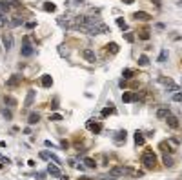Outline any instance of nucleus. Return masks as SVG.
I'll list each match as a JSON object with an SVG mask.
<instances>
[{
	"mask_svg": "<svg viewBox=\"0 0 182 180\" xmlns=\"http://www.w3.org/2000/svg\"><path fill=\"white\" fill-rule=\"evenodd\" d=\"M126 131H118L117 133V136H115V142H122V140H126Z\"/></svg>",
	"mask_w": 182,
	"mask_h": 180,
	"instance_id": "obj_23",
	"label": "nucleus"
},
{
	"mask_svg": "<svg viewBox=\"0 0 182 180\" xmlns=\"http://www.w3.org/2000/svg\"><path fill=\"white\" fill-rule=\"evenodd\" d=\"M166 58H167V51H166V49H164V51H162V53H160V57H158V62H160V64H162V62H164V60H166Z\"/></svg>",
	"mask_w": 182,
	"mask_h": 180,
	"instance_id": "obj_36",
	"label": "nucleus"
},
{
	"mask_svg": "<svg viewBox=\"0 0 182 180\" xmlns=\"http://www.w3.org/2000/svg\"><path fill=\"white\" fill-rule=\"evenodd\" d=\"M179 6H180V8H182V0H180V2H179Z\"/></svg>",
	"mask_w": 182,
	"mask_h": 180,
	"instance_id": "obj_48",
	"label": "nucleus"
},
{
	"mask_svg": "<svg viewBox=\"0 0 182 180\" xmlns=\"http://www.w3.org/2000/svg\"><path fill=\"white\" fill-rule=\"evenodd\" d=\"M37 24L35 22H28V24H26V27H28V29H33V27H35Z\"/></svg>",
	"mask_w": 182,
	"mask_h": 180,
	"instance_id": "obj_42",
	"label": "nucleus"
},
{
	"mask_svg": "<svg viewBox=\"0 0 182 180\" xmlns=\"http://www.w3.org/2000/svg\"><path fill=\"white\" fill-rule=\"evenodd\" d=\"M166 122H167V126H170L171 129H177V127H179V118H177V116H173V115L167 116Z\"/></svg>",
	"mask_w": 182,
	"mask_h": 180,
	"instance_id": "obj_13",
	"label": "nucleus"
},
{
	"mask_svg": "<svg viewBox=\"0 0 182 180\" xmlns=\"http://www.w3.org/2000/svg\"><path fill=\"white\" fill-rule=\"evenodd\" d=\"M142 40H149V31H140V35H138Z\"/></svg>",
	"mask_w": 182,
	"mask_h": 180,
	"instance_id": "obj_34",
	"label": "nucleus"
},
{
	"mask_svg": "<svg viewBox=\"0 0 182 180\" xmlns=\"http://www.w3.org/2000/svg\"><path fill=\"white\" fill-rule=\"evenodd\" d=\"M84 164H86V168H89V169H95L97 168V162L93 160V158H84Z\"/></svg>",
	"mask_w": 182,
	"mask_h": 180,
	"instance_id": "obj_19",
	"label": "nucleus"
},
{
	"mask_svg": "<svg viewBox=\"0 0 182 180\" xmlns=\"http://www.w3.org/2000/svg\"><path fill=\"white\" fill-rule=\"evenodd\" d=\"M13 8V4L9 2V0H0V9L2 11H9Z\"/></svg>",
	"mask_w": 182,
	"mask_h": 180,
	"instance_id": "obj_18",
	"label": "nucleus"
},
{
	"mask_svg": "<svg viewBox=\"0 0 182 180\" xmlns=\"http://www.w3.org/2000/svg\"><path fill=\"white\" fill-rule=\"evenodd\" d=\"M162 160H164V165H166V168H173V158H171V156L164 155V156H162Z\"/></svg>",
	"mask_w": 182,
	"mask_h": 180,
	"instance_id": "obj_22",
	"label": "nucleus"
},
{
	"mask_svg": "<svg viewBox=\"0 0 182 180\" xmlns=\"http://www.w3.org/2000/svg\"><path fill=\"white\" fill-rule=\"evenodd\" d=\"M35 95H37V91H33V89H29V91H28V95H26V100H24V106H26V107L33 106V102H35Z\"/></svg>",
	"mask_w": 182,
	"mask_h": 180,
	"instance_id": "obj_9",
	"label": "nucleus"
},
{
	"mask_svg": "<svg viewBox=\"0 0 182 180\" xmlns=\"http://www.w3.org/2000/svg\"><path fill=\"white\" fill-rule=\"evenodd\" d=\"M22 57H31L33 55V47L29 46V37H24V46H22Z\"/></svg>",
	"mask_w": 182,
	"mask_h": 180,
	"instance_id": "obj_5",
	"label": "nucleus"
},
{
	"mask_svg": "<svg viewBox=\"0 0 182 180\" xmlns=\"http://www.w3.org/2000/svg\"><path fill=\"white\" fill-rule=\"evenodd\" d=\"M173 100L175 102H182V93H175L173 95Z\"/></svg>",
	"mask_w": 182,
	"mask_h": 180,
	"instance_id": "obj_37",
	"label": "nucleus"
},
{
	"mask_svg": "<svg viewBox=\"0 0 182 180\" xmlns=\"http://www.w3.org/2000/svg\"><path fill=\"white\" fill-rule=\"evenodd\" d=\"M155 2V6H157V8H160V0H153Z\"/></svg>",
	"mask_w": 182,
	"mask_h": 180,
	"instance_id": "obj_46",
	"label": "nucleus"
},
{
	"mask_svg": "<svg viewBox=\"0 0 182 180\" xmlns=\"http://www.w3.org/2000/svg\"><path fill=\"white\" fill-rule=\"evenodd\" d=\"M133 18L140 20V22H147V20H151V15L146 11H137V13H133Z\"/></svg>",
	"mask_w": 182,
	"mask_h": 180,
	"instance_id": "obj_7",
	"label": "nucleus"
},
{
	"mask_svg": "<svg viewBox=\"0 0 182 180\" xmlns=\"http://www.w3.org/2000/svg\"><path fill=\"white\" fill-rule=\"evenodd\" d=\"M20 80H22V77H20V75H13V77L8 80V86H9V87H15V86L20 84Z\"/></svg>",
	"mask_w": 182,
	"mask_h": 180,
	"instance_id": "obj_14",
	"label": "nucleus"
},
{
	"mask_svg": "<svg viewBox=\"0 0 182 180\" xmlns=\"http://www.w3.org/2000/svg\"><path fill=\"white\" fill-rule=\"evenodd\" d=\"M147 64H149L147 57H146V55H140V57H138V66H147Z\"/></svg>",
	"mask_w": 182,
	"mask_h": 180,
	"instance_id": "obj_25",
	"label": "nucleus"
},
{
	"mask_svg": "<svg viewBox=\"0 0 182 180\" xmlns=\"http://www.w3.org/2000/svg\"><path fill=\"white\" fill-rule=\"evenodd\" d=\"M2 162L4 164H11V160H9V158H6V156H2Z\"/></svg>",
	"mask_w": 182,
	"mask_h": 180,
	"instance_id": "obj_43",
	"label": "nucleus"
},
{
	"mask_svg": "<svg viewBox=\"0 0 182 180\" xmlns=\"http://www.w3.org/2000/svg\"><path fill=\"white\" fill-rule=\"evenodd\" d=\"M49 120H53V122H60V120H64V116L58 115V113H53V115L49 116Z\"/></svg>",
	"mask_w": 182,
	"mask_h": 180,
	"instance_id": "obj_29",
	"label": "nucleus"
},
{
	"mask_svg": "<svg viewBox=\"0 0 182 180\" xmlns=\"http://www.w3.org/2000/svg\"><path fill=\"white\" fill-rule=\"evenodd\" d=\"M124 78H131L133 77V75H135V71H133V69H124Z\"/></svg>",
	"mask_w": 182,
	"mask_h": 180,
	"instance_id": "obj_32",
	"label": "nucleus"
},
{
	"mask_svg": "<svg viewBox=\"0 0 182 180\" xmlns=\"http://www.w3.org/2000/svg\"><path fill=\"white\" fill-rule=\"evenodd\" d=\"M48 173H49L51 177H57V178L62 177V173H60V169H58L57 164H49V165H48Z\"/></svg>",
	"mask_w": 182,
	"mask_h": 180,
	"instance_id": "obj_10",
	"label": "nucleus"
},
{
	"mask_svg": "<svg viewBox=\"0 0 182 180\" xmlns=\"http://www.w3.org/2000/svg\"><path fill=\"white\" fill-rule=\"evenodd\" d=\"M117 26H118L122 31H126V29H127V24L124 22V18H117Z\"/></svg>",
	"mask_w": 182,
	"mask_h": 180,
	"instance_id": "obj_27",
	"label": "nucleus"
},
{
	"mask_svg": "<svg viewBox=\"0 0 182 180\" xmlns=\"http://www.w3.org/2000/svg\"><path fill=\"white\" fill-rule=\"evenodd\" d=\"M28 122L31 124V126H33V124H38V122H40V115H38V113H31V115L28 116Z\"/></svg>",
	"mask_w": 182,
	"mask_h": 180,
	"instance_id": "obj_17",
	"label": "nucleus"
},
{
	"mask_svg": "<svg viewBox=\"0 0 182 180\" xmlns=\"http://www.w3.org/2000/svg\"><path fill=\"white\" fill-rule=\"evenodd\" d=\"M2 42H4V47H6V51H9L11 47H13V35H11V33H4V37H2Z\"/></svg>",
	"mask_w": 182,
	"mask_h": 180,
	"instance_id": "obj_8",
	"label": "nucleus"
},
{
	"mask_svg": "<svg viewBox=\"0 0 182 180\" xmlns=\"http://www.w3.org/2000/svg\"><path fill=\"white\" fill-rule=\"evenodd\" d=\"M60 180H69V177H67V175H62V177H60Z\"/></svg>",
	"mask_w": 182,
	"mask_h": 180,
	"instance_id": "obj_45",
	"label": "nucleus"
},
{
	"mask_svg": "<svg viewBox=\"0 0 182 180\" xmlns=\"http://www.w3.org/2000/svg\"><path fill=\"white\" fill-rule=\"evenodd\" d=\"M142 164H144L146 169H153L155 164H157V155H155L151 149H146L142 153Z\"/></svg>",
	"mask_w": 182,
	"mask_h": 180,
	"instance_id": "obj_1",
	"label": "nucleus"
},
{
	"mask_svg": "<svg viewBox=\"0 0 182 180\" xmlns=\"http://www.w3.org/2000/svg\"><path fill=\"white\" fill-rule=\"evenodd\" d=\"M124 4H133V0H122Z\"/></svg>",
	"mask_w": 182,
	"mask_h": 180,
	"instance_id": "obj_47",
	"label": "nucleus"
},
{
	"mask_svg": "<svg viewBox=\"0 0 182 180\" xmlns=\"http://www.w3.org/2000/svg\"><path fill=\"white\" fill-rule=\"evenodd\" d=\"M4 102L6 104H9V106L13 107V106H17V100L15 98H13V96H8V95H6V98H4Z\"/></svg>",
	"mask_w": 182,
	"mask_h": 180,
	"instance_id": "obj_28",
	"label": "nucleus"
},
{
	"mask_svg": "<svg viewBox=\"0 0 182 180\" xmlns=\"http://www.w3.org/2000/svg\"><path fill=\"white\" fill-rule=\"evenodd\" d=\"M4 24H8V18H6L2 13H0V26H4Z\"/></svg>",
	"mask_w": 182,
	"mask_h": 180,
	"instance_id": "obj_39",
	"label": "nucleus"
},
{
	"mask_svg": "<svg viewBox=\"0 0 182 180\" xmlns=\"http://www.w3.org/2000/svg\"><path fill=\"white\" fill-rule=\"evenodd\" d=\"M137 171H133L131 168H126V165H117L109 171L111 177H126V175H135Z\"/></svg>",
	"mask_w": 182,
	"mask_h": 180,
	"instance_id": "obj_2",
	"label": "nucleus"
},
{
	"mask_svg": "<svg viewBox=\"0 0 182 180\" xmlns=\"http://www.w3.org/2000/svg\"><path fill=\"white\" fill-rule=\"evenodd\" d=\"M51 86H53L51 75H44V77H42V87H51Z\"/></svg>",
	"mask_w": 182,
	"mask_h": 180,
	"instance_id": "obj_15",
	"label": "nucleus"
},
{
	"mask_svg": "<svg viewBox=\"0 0 182 180\" xmlns=\"http://www.w3.org/2000/svg\"><path fill=\"white\" fill-rule=\"evenodd\" d=\"M22 22H24V20H22V18H20V17H15V20H11V22H9V24H11V27H15V26H20V24H22Z\"/></svg>",
	"mask_w": 182,
	"mask_h": 180,
	"instance_id": "obj_31",
	"label": "nucleus"
},
{
	"mask_svg": "<svg viewBox=\"0 0 182 180\" xmlns=\"http://www.w3.org/2000/svg\"><path fill=\"white\" fill-rule=\"evenodd\" d=\"M158 82L162 86H166V87H170L171 91H179V86L175 84V82L171 80V78H166V77H158Z\"/></svg>",
	"mask_w": 182,
	"mask_h": 180,
	"instance_id": "obj_4",
	"label": "nucleus"
},
{
	"mask_svg": "<svg viewBox=\"0 0 182 180\" xmlns=\"http://www.w3.org/2000/svg\"><path fill=\"white\" fill-rule=\"evenodd\" d=\"M35 177H37V180H44V177H46V173H42V171H38V173H37V175H35Z\"/></svg>",
	"mask_w": 182,
	"mask_h": 180,
	"instance_id": "obj_38",
	"label": "nucleus"
},
{
	"mask_svg": "<svg viewBox=\"0 0 182 180\" xmlns=\"http://www.w3.org/2000/svg\"><path fill=\"white\" fill-rule=\"evenodd\" d=\"M60 146H62L64 149H67V147H69V142H67V140H62V142H60Z\"/></svg>",
	"mask_w": 182,
	"mask_h": 180,
	"instance_id": "obj_40",
	"label": "nucleus"
},
{
	"mask_svg": "<svg viewBox=\"0 0 182 180\" xmlns=\"http://www.w3.org/2000/svg\"><path fill=\"white\" fill-rule=\"evenodd\" d=\"M44 144H46V147H55V144H53L51 140H46Z\"/></svg>",
	"mask_w": 182,
	"mask_h": 180,
	"instance_id": "obj_41",
	"label": "nucleus"
},
{
	"mask_svg": "<svg viewBox=\"0 0 182 180\" xmlns=\"http://www.w3.org/2000/svg\"><path fill=\"white\" fill-rule=\"evenodd\" d=\"M146 142V138H144V135L140 133V131H137V133H135V144H137V146H142V144Z\"/></svg>",
	"mask_w": 182,
	"mask_h": 180,
	"instance_id": "obj_16",
	"label": "nucleus"
},
{
	"mask_svg": "<svg viewBox=\"0 0 182 180\" xmlns=\"http://www.w3.org/2000/svg\"><path fill=\"white\" fill-rule=\"evenodd\" d=\"M40 158H42V160H49V153L48 151H40V155H38Z\"/></svg>",
	"mask_w": 182,
	"mask_h": 180,
	"instance_id": "obj_35",
	"label": "nucleus"
},
{
	"mask_svg": "<svg viewBox=\"0 0 182 180\" xmlns=\"http://www.w3.org/2000/svg\"><path fill=\"white\" fill-rule=\"evenodd\" d=\"M113 113H115V107H104L102 109V116H109Z\"/></svg>",
	"mask_w": 182,
	"mask_h": 180,
	"instance_id": "obj_26",
	"label": "nucleus"
},
{
	"mask_svg": "<svg viewBox=\"0 0 182 180\" xmlns=\"http://www.w3.org/2000/svg\"><path fill=\"white\" fill-rule=\"evenodd\" d=\"M49 162H55L57 165H62V160H60L57 155H53V153H49Z\"/></svg>",
	"mask_w": 182,
	"mask_h": 180,
	"instance_id": "obj_24",
	"label": "nucleus"
},
{
	"mask_svg": "<svg viewBox=\"0 0 182 180\" xmlns=\"http://www.w3.org/2000/svg\"><path fill=\"white\" fill-rule=\"evenodd\" d=\"M170 115H171V111H170L167 107H160L158 111H157V118H158V120H166Z\"/></svg>",
	"mask_w": 182,
	"mask_h": 180,
	"instance_id": "obj_12",
	"label": "nucleus"
},
{
	"mask_svg": "<svg viewBox=\"0 0 182 180\" xmlns=\"http://www.w3.org/2000/svg\"><path fill=\"white\" fill-rule=\"evenodd\" d=\"M82 57H84L87 62H91V64H93V62H97L95 51H91V49H84V51H82Z\"/></svg>",
	"mask_w": 182,
	"mask_h": 180,
	"instance_id": "obj_11",
	"label": "nucleus"
},
{
	"mask_svg": "<svg viewBox=\"0 0 182 180\" xmlns=\"http://www.w3.org/2000/svg\"><path fill=\"white\" fill-rule=\"evenodd\" d=\"M78 180H95V178H89V177H80Z\"/></svg>",
	"mask_w": 182,
	"mask_h": 180,
	"instance_id": "obj_44",
	"label": "nucleus"
},
{
	"mask_svg": "<svg viewBox=\"0 0 182 180\" xmlns=\"http://www.w3.org/2000/svg\"><path fill=\"white\" fill-rule=\"evenodd\" d=\"M44 11H51V13H55V11H57V6L53 4V2H46V4H44Z\"/></svg>",
	"mask_w": 182,
	"mask_h": 180,
	"instance_id": "obj_20",
	"label": "nucleus"
},
{
	"mask_svg": "<svg viewBox=\"0 0 182 180\" xmlns=\"http://www.w3.org/2000/svg\"><path fill=\"white\" fill-rule=\"evenodd\" d=\"M2 115H4L8 120H11V118H13V113L9 111V109H2Z\"/></svg>",
	"mask_w": 182,
	"mask_h": 180,
	"instance_id": "obj_33",
	"label": "nucleus"
},
{
	"mask_svg": "<svg viewBox=\"0 0 182 180\" xmlns=\"http://www.w3.org/2000/svg\"><path fill=\"white\" fill-rule=\"evenodd\" d=\"M106 47H107V51H111L113 55H115V53H118V44H115V42H109Z\"/></svg>",
	"mask_w": 182,
	"mask_h": 180,
	"instance_id": "obj_21",
	"label": "nucleus"
},
{
	"mask_svg": "<svg viewBox=\"0 0 182 180\" xmlns=\"http://www.w3.org/2000/svg\"><path fill=\"white\" fill-rule=\"evenodd\" d=\"M86 33H89V35H104V33H109V26H106L104 22H98L95 26H91Z\"/></svg>",
	"mask_w": 182,
	"mask_h": 180,
	"instance_id": "obj_3",
	"label": "nucleus"
},
{
	"mask_svg": "<svg viewBox=\"0 0 182 180\" xmlns=\"http://www.w3.org/2000/svg\"><path fill=\"white\" fill-rule=\"evenodd\" d=\"M86 127L91 131V133H100V131H102V124L100 122H93V120H89L86 124Z\"/></svg>",
	"mask_w": 182,
	"mask_h": 180,
	"instance_id": "obj_6",
	"label": "nucleus"
},
{
	"mask_svg": "<svg viewBox=\"0 0 182 180\" xmlns=\"http://www.w3.org/2000/svg\"><path fill=\"white\" fill-rule=\"evenodd\" d=\"M124 38H126L129 44H133V42H135V35H133V33H124Z\"/></svg>",
	"mask_w": 182,
	"mask_h": 180,
	"instance_id": "obj_30",
	"label": "nucleus"
}]
</instances>
